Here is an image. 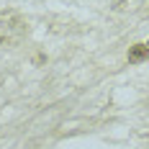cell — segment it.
I'll return each instance as SVG.
<instances>
[{
    "label": "cell",
    "instance_id": "cell-3",
    "mask_svg": "<svg viewBox=\"0 0 149 149\" xmlns=\"http://www.w3.org/2000/svg\"><path fill=\"white\" fill-rule=\"evenodd\" d=\"M147 46H149V44H147Z\"/></svg>",
    "mask_w": 149,
    "mask_h": 149
},
{
    "label": "cell",
    "instance_id": "cell-1",
    "mask_svg": "<svg viewBox=\"0 0 149 149\" xmlns=\"http://www.w3.org/2000/svg\"><path fill=\"white\" fill-rule=\"evenodd\" d=\"M29 36V21L18 10H0V46L21 44Z\"/></svg>",
    "mask_w": 149,
    "mask_h": 149
},
{
    "label": "cell",
    "instance_id": "cell-2",
    "mask_svg": "<svg viewBox=\"0 0 149 149\" xmlns=\"http://www.w3.org/2000/svg\"><path fill=\"white\" fill-rule=\"evenodd\" d=\"M149 57V46L147 44H134L129 46V64H139Z\"/></svg>",
    "mask_w": 149,
    "mask_h": 149
}]
</instances>
